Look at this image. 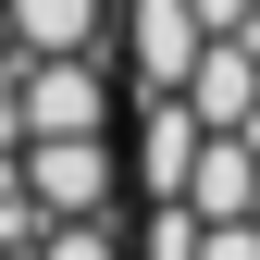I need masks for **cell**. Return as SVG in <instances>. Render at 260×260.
Returning <instances> with one entry per match:
<instances>
[{
  "label": "cell",
  "instance_id": "1",
  "mask_svg": "<svg viewBox=\"0 0 260 260\" xmlns=\"http://www.w3.org/2000/svg\"><path fill=\"white\" fill-rule=\"evenodd\" d=\"M13 174L38 186L50 223H124V137H25Z\"/></svg>",
  "mask_w": 260,
  "mask_h": 260
},
{
  "label": "cell",
  "instance_id": "4",
  "mask_svg": "<svg viewBox=\"0 0 260 260\" xmlns=\"http://www.w3.org/2000/svg\"><path fill=\"white\" fill-rule=\"evenodd\" d=\"M100 25H112V0H0V38H13L25 62H75V50H100Z\"/></svg>",
  "mask_w": 260,
  "mask_h": 260
},
{
  "label": "cell",
  "instance_id": "5",
  "mask_svg": "<svg viewBox=\"0 0 260 260\" xmlns=\"http://www.w3.org/2000/svg\"><path fill=\"white\" fill-rule=\"evenodd\" d=\"M38 260H124V223H50Z\"/></svg>",
  "mask_w": 260,
  "mask_h": 260
},
{
  "label": "cell",
  "instance_id": "3",
  "mask_svg": "<svg viewBox=\"0 0 260 260\" xmlns=\"http://www.w3.org/2000/svg\"><path fill=\"white\" fill-rule=\"evenodd\" d=\"M199 62V13L186 0H124V100H174Z\"/></svg>",
  "mask_w": 260,
  "mask_h": 260
},
{
  "label": "cell",
  "instance_id": "2",
  "mask_svg": "<svg viewBox=\"0 0 260 260\" xmlns=\"http://www.w3.org/2000/svg\"><path fill=\"white\" fill-rule=\"evenodd\" d=\"M124 75H100V50L75 62H25V137H112Z\"/></svg>",
  "mask_w": 260,
  "mask_h": 260
}]
</instances>
